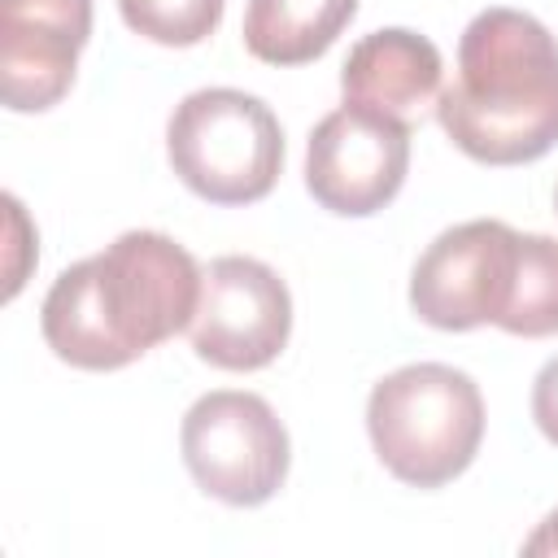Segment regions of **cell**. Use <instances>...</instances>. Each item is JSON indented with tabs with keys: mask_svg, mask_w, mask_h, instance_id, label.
I'll use <instances>...</instances> for the list:
<instances>
[{
	"mask_svg": "<svg viewBox=\"0 0 558 558\" xmlns=\"http://www.w3.org/2000/svg\"><path fill=\"white\" fill-rule=\"evenodd\" d=\"M174 174L209 205H253L283 170V131L262 96L201 87L183 96L166 126Z\"/></svg>",
	"mask_w": 558,
	"mask_h": 558,
	"instance_id": "4",
	"label": "cell"
},
{
	"mask_svg": "<svg viewBox=\"0 0 558 558\" xmlns=\"http://www.w3.org/2000/svg\"><path fill=\"white\" fill-rule=\"evenodd\" d=\"M554 209H558V192H554Z\"/></svg>",
	"mask_w": 558,
	"mask_h": 558,
	"instance_id": "16",
	"label": "cell"
},
{
	"mask_svg": "<svg viewBox=\"0 0 558 558\" xmlns=\"http://www.w3.org/2000/svg\"><path fill=\"white\" fill-rule=\"evenodd\" d=\"M292 336V292L257 257H214L192 318V349L218 371H262Z\"/></svg>",
	"mask_w": 558,
	"mask_h": 558,
	"instance_id": "8",
	"label": "cell"
},
{
	"mask_svg": "<svg viewBox=\"0 0 558 558\" xmlns=\"http://www.w3.org/2000/svg\"><path fill=\"white\" fill-rule=\"evenodd\" d=\"M440 74H445L440 48L427 35L405 26H384L349 48L340 65V92L349 105H366L410 122L440 92Z\"/></svg>",
	"mask_w": 558,
	"mask_h": 558,
	"instance_id": "10",
	"label": "cell"
},
{
	"mask_svg": "<svg viewBox=\"0 0 558 558\" xmlns=\"http://www.w3.org/2000/svg\"><path fill=\"white\" fill-rule=\"evenodd\" d=\"M510 336L545 340L558 336V240L541 231H519V270L510 305L497 323Z\"/></svg>",
	"mask_w": 558,
	"mask_h": 558,
	"instance_id": "12",
	"label": "cell"
},
{
	"mask_svg": "<svg viewBox=\"0 0 558 558\" xmlns=\"http://www.w3.org/2000/svg\"><path fill=\"white\" fill-rule=\"evenodd\" d=\"M92 39V0H0V96L13 113L52 109Z\"/></svg>",
	"mask_w": 558,
	"mask_h": 558,
	"instance_id": "9",
	"label": "cell"
},
{
	"mask_svg": "<svg viewBox=\"0 0 558 558\" xmlns=\"http://www.w3.org/2000/svg\"><path fill=\"white\" fill-rule=\"evenodd\" d=\"M118 9L135 35L166 48H192L218 31L227 0H118Z\"/></svg>",
	"mask_w": 558,
	"mask_h": 558,
	"instance_id": "13",
	"label": "cell"
},
{
	"mask_svg": "<svg viewBox=\"0 0 558 558\" xmlns=\"http://www.w3.org/2000/svg\"><path fill=\"white\" fill-rule=\"evenodd\" d=\"M410 170V122L388 118L366 105L331 109L305 144V187L310 196L340 214H379L405 183Z\"/></svg>",
	"mask_w": 558,
	"mask_h": 558,
	"instance_id": "7",
	"label": "cell"
},
{
	"mask_svg": "<svg viewBox=\"0 0 558 558\" xmlns=\"http://www.w3.org/2000/svg\"><path fill=\"white\" fill-rule=\"evenodd\" d=\"M445 135L484 166H523L558 144V39L493 4L458 39V78L436 96Z\"/></svg>",
	"mask_w": 558,
	"mask_h": 558,
	"instance_id": "2",
	"label": "cell"
},
{
	"mask_svg": "<svg viewBox=\"0 0 558 558\" xmlns=\"http://www.w3.org/2000/svg\"><path fill=\"white\" fill-rule=\"evenodd\" d=\"M523 554H558V506L541 519V527L523 541Z\"/></svg>",
	"mask_w": 558,
	"mask_h": 558,
	"instance_id": "15",
	"label": "cell"
},
{
	"mask_svg": "<svg viewBox=\"0 0 558 558\" xmlns=\"http://www.w3.org/2000/svg\"><path fill=\"white\" fill-rule=\"evenodd\" d=\"M375 458L410 488L458 480L484 440L480 384L445 362H410L384 375L366 397Z\"/></svg>",
	"mask_w": 558,
	"mask_h": 558,
	"instance_id": "3",
	"label": "cell"
},
{
	"mask_svg": "<svg viewBox=\"0 0 558 558\" xmlns=\"http://www.w3.org/2000/svg\"><path fill=\"white\" fill-rule=\"evenodd\" d=\"M532 418L549 445H558V357H549L532 379Z\"/></svg>",
	"mask_w": 558,
	"mask_h": 558,
	"instance_id": "14",
	"label": "cell"
},
{
	"mask_svg": "<svg viewBox=\"0 0 558 558\" xmlns=\"http://www.w3.org/2000/svg\"><path fill=\"white\" fill-rule=\"evenodd\" d=\"M519 270V231L471 218L440 231L410 270V310L440 331L501 323Z\"/></svg>",
	"mask_w": 558,
	"mask_h": 558,
	"instance_id": "6",
	"label": "cell"
},
{
	"mask_svg": "<svg viewBox=\"0 0 558 558\" xmlns=\"http://www.w3.org/2000/svg\"><path fill=\"white\" fill-rule=\"evenodd\" d=\"M205 270L161 231H122L65 266L39 310L48 349L78 371H122L192 327Z\"/></svg>",
	"mask_w": 558,
	"mask_h": 558,
	"instance_id": "1",
	"label": "cell"
},
{
	"mask_svg": "<svg viewBox=\"0 0 558 558\" xmlns=\"http://www.w3.org/2000/svg\"><path fill=\"white\" fill-rule=\"evenodd\" d=\"M183 466L209 497L227 506H262L288 480V427L266 397L218 388L192 401L179 432Z\"/></svg>",
	"mask_w": 558,
	"mask_h": 558,
	"instance_id": "5",
	"label": "cell"
},
{
	"mask_svg": "<svg viewBox=\"0 0 558 558\" xmlns=\"http://www.w3.org/2000/svg\"><path fill=\"white\" fill-rule=\"evenodd\" d=\"M357 0H248L244 48L266 65L318 61L353 22Z\"/></svg>",
	"mask_w": 558,
	"mask_h": 558,
	"instance_id": "11",
	"label": "cell"
}]
</instances>
